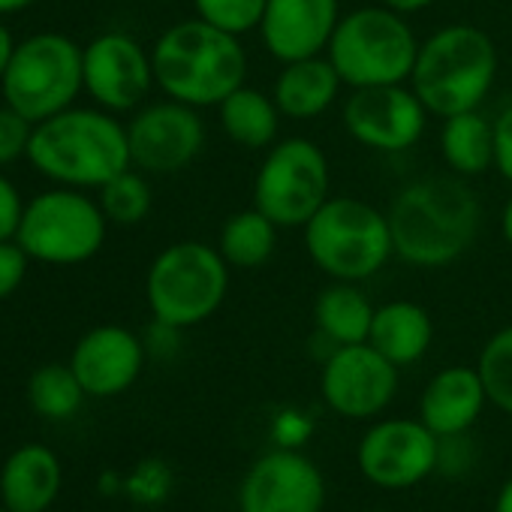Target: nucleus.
I'll return each instance as SVG.
<instances>
[{
    "label": "nucleus",
    "instance_id": "obj_20",
    "mask_svg": "<svg viewBox=\"0 0 512 512\" xmlns=\"http://www.w3.org/2000/svg\"><path fill=\"white\" fill-rule=\"evenodd\" d=\"M344 88L347 85L341 82L335 64L326 55H314L281 64V73L272 85V97L284 118L317 121L338 106Z\"/></svg>",
    "mask_w": 512,
    "mask_h": 512
},
{
    "label": "nucleus",
    "instance_id": "obj_35",
    "mask_svg": "<svg viewBox=\"0 0 512 512\" xmlns=\"http://www.w3.org/2000/svg\"><path fill=\"white\" fill-rule=\"evenodd\" d=\"M178 335H181V329L154 320L151 329H148V335L142 341H145V350L148 353H154V356H172L178 350Z\"/></svg>",
    "mask_w": 512,
    "mask_h": 512
},
{
    "label": "nucleus",
    "instance_id": "obj_14",
    "mask_svg": "<svg viewBox=\"0 0 512 512\" xmlns=\"http://www.w3.org/2000/svg\"><path fill=\"white\" fill-rule=\"evenodd\" d=\"M320 392L329 410L344 419L380 416L398 395V365L368 341L335 347L323 362Z\"/></svg>",
    "mask_w": 512,
    "mask_h": 512
},
{
    "label": "nucleus",
    "instance_id": "obj_34",
    "mask_svg": "<svg viewBox=\"0 0 512 512\" xmlns=\"http://www.w3.org/2000/svg\"><path fill=\"white\" fill-rule=\"evenodd\" d=\"M491 121H494V172L512 184V103H506Z\"/></svg>",
    "mask_w": 512,
    "mask_h": 512
},
{
    "label": "nucleus",
    "instance_id": "obj_7",
    "mask_svg": "<svg viewBox=\"0 0 512 512\" xmlns=\"http://www.w3.org/2000/svg\"><path fill=\"white\" fill-rule=\"evenodd\" d=\"M419 43L422 40L410 28L407 16L383 4H371L341 16L326 58L350 91L404 85L413 76Z\"/></svg>",
    "mask_w": 512,
    "mask_h": 512
},
{
    "label": "nucleus",
    "instance_id": "obj_37",
    "mask_svg": "<svg viewBox=\"0 0 512 512\" xmlns=\"http://www.w3.org/2000/svg\"><path fill=\"white\" fill-rule=\"evenodd\" d=\"M16 40H13V34H10V28L0 22V79H4V73H7V67H10V61H13V52H16Z\"/></svg>",
    "mask_w": 512,
    "mask_h": 512
},
{
    "label": "nucleus",
    "instance_id": "obj_21",
    "mask_svg": "<svg viewBox=\"0 0 512 512\" xmlns=\"http://www.w3.org/2000/svg\"><path fill=\"white\" fill-rule=\"evenodd\" d=\"M61 461L43 443L19 446L0 470V497L10 512H46L61 491Z\"/></svg>",
    "mask_w": 512,
    "mask_h": 512
},
{
    "label": "nucleus",
    "instance_id": "obj_1",
    "mask_svg": "<svg viewBox=\"0 0 512 512\" xmlns=\"http://www.w3.org/2000/svg\"><path fill=\"white\" fill-rule=\"evenodd\" d=\"M395 256L413 269H443L473 247L482 202L467 178L425 175L404 184L386 208Z\"/></svg>",
    "mask_w": 512,
    "mask_h": 512
},
{
    "label": "nucleus",
    "instance_id": "obj_30",
    "mask_svg": "<svg viewBox=\"0 0 512 512\" xmlns=\"http://www.w3.org/2000/svg\"><path fill=\"white\" fill-rule=\"evenodd\" d=\"M266 4L269 0H193V13L232 37H247L260 31Z\"/></svg>",
    "mask_w": 512,
    "mask_h": 512
},
{
    "label": "nucleus",
    "instance_id": "obj_36",
    "mask_svg": "<svg viewBox=\"0 0 512 512\" xmlns=\"http://www.w3.org/2000/svg\"><path fill=\"white\" fill-rule=\"evenodd\" d=\"M380 4L410 19V16H419V13H425V10L434 4V0H380Z\"/></svg>",
    "mask_w": 512,
    "mask_h": 512
},
{
    "label": "nucleus",
    "instance_id": "obj_28",
    "mask_svg": "<svg viewBox=\"0 0 512 512\" xmlns=\"http://www.w3.org/2000/svg\"><path fill=\"white\" fill-rule=\"evenodd\" d=\"M100 208L109 217V223L115 226H136L151 214L154 205V193L151 184L145 178V172H139L136 166L124 169L121 175H115L112 181H106L100 187Z\"/></svg>",
    "mask_w": 512,
    "mask_h": 512
},
{
    "label": "nucleus",
    "instance_id": "obj_16",
    "mask_svg": "<svg viewBox=\"0 0 512 512\" xmlns=\"http://www.w3.org/2000/svg\"><path fill=\"white\" fill-rule=\"evenodd\" d=\"M238 500L241 512H323L326 482L308 455L272 449L253 461Z\"/></svg>",
    "mask_w": 512,
    "mask_h": 512
},
{
    "label": "nucleus",
    "instance_id": "obj_22",
    "mask_svg": "<svg viewBox=\"0 0 512 512\" xmlns=\"http://www.w3.org/2000/svg\"><path fill=\"white\" fill-rule=\"evenodd\" d=\"M431 341H434V320L419 302L395 299L377 305L368 344L380 350L392 365L398 368L416 365L431 350Z\"/></svg>",
    "mask_w": 512,
    "mask_h": 512
},
{
    "label": "nucleus",
    "instance_id": "obj_27",
    "mask_svg": "<svg viewBox=\"0 0 512 512\" xmlns=\"http://www.w3.org/2000/svg\"><path fill=\"white\" fill-rule=\"evenodd\" d=\"M88 398L85 386L79 383L73 365H43L31 374L28 383V401L34 407V413L46 416V419H70L79 413L82 401Z\"/></svg>",
    "mask_w": 512,
    "mask_h": 512
},
{
    "label": "nucleus",
    "instance_id": "obj_40",
    "mask_svg": "<svg viewBox=\"0 0 512 512\" xmlns=\"http://www.w3.org/2000/svg\"><path fill=\"white\" fill-rule=\"evenodd\" d=\"M37 0H0V16H13V13H22L28 10Z\"/></svg>",
    "mask_w": 512,
    "mask_h": 512
},
{
    "label": "nucleus",
    "instance_id": "obj_23",
    "mask_svg": "<svg viewBox=\"0 0 512 512\" xmlns=\"http://www.w3.org/2000/svg\"><path fill=\"white\" fill-rule=\"evenodd\" d=\"M223 136L244 151H266L281 139V109L272 94L241 85L217 106Z\"/></svg>",
    "mask_w": 512,
    "mask_h": 512
},
{
    "label": "nucleus",
    "instance_id": "obj_5",
    "mask_svg": "<svg viewBox=\"0 0 512 512\" xmlns=\"http://www.w3.org/2000/svg\"><path fill=\"white\" fill-rule=\"evenodd\" d=\"M308 260L329 281L365 284L377 278L395 256L389 214L374 202L341 193L302 226Z\"/></svg>",
    "mask_w": 512,
    "mask_h": 512
},
{
    "label": "nucleus",
    "instance_id": "obj_41",
    "mask_svg": "<svg viewBox=\"0 0 512 512\" xmlns=\"http://www.w3.org/2000/svg\"><path fill=\"white\" fill-rule=\"evenodd\" d=\"M371 512H389V509H371Z\"/></svg>",
    "mask_w": 512,
    "mask_h": 512
},
{
    "label": "nucleus",
    "instance_id": "obj_9",
    "mask_svg": "<svg viewBox=\"0 0 512 512\" xmlns=\"http://www.w3.org/2000/svg\"><path fill=\"white\" fill-rule=\"evenodd\" d=\"M332 196L326 151L308 136H287L266 148L253 175V205L281 229H302Z\"/></svg>",
    "mask_w": 512,
    "mask_h": 512
},
{
    "label": "nucleus",
    "instance_id": "obj_12",
    "mask_svg": "<svg viewBox=\"0 0 512 512\" xmlns=\"http://www.w3.org/2000/svg\"><path fill=\"white\" fill-rule=\"evenodd\" d=\"M205 121L199 109L178 100L145 103L127 121L130 160L145 175H175L205 148Z\"/></svg>",
    "mask_w": 512,
    "mask_h": 512
},
{
    "label": "nucleus",
    "instance_id": "obj_17",
    "mask_svg": "<svg viewBox=\"0 0 512 512\" xmlns=\"http://www.w3.org/2000/svg\"><path fill=\"white\" fill-rule=\"evenodd\" d=\"M341 16V0H269L256 34L278 64H290L326 55Z\"/></svg>",
    "mask_w": 512,
    "mask_h": 512
},
{
    "label": "nucleus",
    "instance_id": "obj_24",
    "mask_svg": "<svg viewBox=\"0 0 512 512\" xmlns=\"http://www.w3.org/2000/svg\"><path fill=\"white\" fill-rule=\"evenodd\" d=\"M440 160L458 178H479L494 169V121L482 109L440 118Z\"/></svg>",
    "mask_w": 512,
    "mask_h": 512
},
{
    "label": "nucleus",
    "instance_id": "obj_2",
    "mask_svg": "<svg viewBox=\"0 0 512 512\" xmlns=\"http://www.w3.org/2000/svg\"><path fill=\"white\" fill-rule=\"evenodd\" d=\"M154 82L178 103L217 109L232 91L247 85L250 58L241 37H232L202 19L169 25L151 46Z\"/></svg>",
    "mask_w": 512,
    "mask_h": 512
},
{
    "label": "nucleus",
    "instance_id": "obj_6",
    "mask_svg": "<svg viewBox=\"0 0 512 512\" xmlns=\"http://www.w3.org/2000/svg\"><path fill=\"white\" fill-rule=\"evenodd\" d=\"M229 281L232 269L217 244L184 238L154 256L145 275V302L154 320L184 332L220 311Z\"/></svg>",
    "mask_w": 512,
    "mask_h": 512
},
{
    "label": "nucleus",
    "instance_id": "obj_8",
    "mask_svg": "<svg viewBox=\"0 0 512 512\" xmlns=\"http://www.w3.org/2000/svg\"><path fill=\"white\" fill-rule=\"evenodd\" d=\"M82 49L85 46L55 31L22 40L0 79L4 103L31 124L70 109L85 91Z\"/></svg>",
    "mask_w": 512,
    "mask_h": 512
},
{
    "label": "nucleus",
    "instance_id": "obj_39",
    "mask_svg": "<svg viewBox=\"0 0 512 512\" xmlns=\"http://www.w3.org/2000/svg\"><path fill=\"white\" fill-rule=\"evenodd\" d=\"M494 512H512V476L500 485L497 500H494Z\"/></svg>",
    "mask_w": 512,
    "mask_h": 512
},
{
    "label": "nucleus",
    "instance_id": "obj_3",
    "mask_svg": "<svg viewBox=\"0 0 512 512\" xmlns=\"http://www.w3.org/2000/svg\"><path fill=\"white\" fill-rule=\"evenodd\" d=\"M28 160L61 187L100 190L133 166L127 124L106 109L70 106L34 124Z\"/></svg>",
    "mask_w": 512,
    "mask_h": 512
},
{
    "label": "nucleus",
    "instance_id": "obj_4",
    "mask_svg": "<svg viewBox=\"0 0 512 512\" xmlns=\"http://www.w3.org/2000/svg\"><path fill=\"white\" fill-rule=\"evenodd\" d=\"M500 73L494 40L467 22L443 25L419 43L410 88L434 118L482 109Z\"/></svg>",
    "mask_w": 512,
    "mask_h": 512
},
{
    "label": "nucleus",
    "instance_id": "obj_15",
    "mask_svg": "<svg viewBox=\"0 0 512 512\" xmlns=\"http://www.w3.org/2000/svg\"><path fill=\"white\" fill-rule=\"evenodd\" d=\"M359 470L380 488H413L440 464V437L422 419H383L356 449Z\"/></svg>",
    "mask_w": 512,
    "mask_h": 512
},
{
    "label": "nucleus",
    "instance_id": "obj_13",
    "mask_svg": "<svg viewBox=\"0 0 512 512\" xmlns=\"http://www.w3.org/2000/svg\"><path fill=\"white\" fill-rule=\"evenodd\" d=\"M82 73L88 97L118 115L145 106L154 82L151 49L124 31H106L82 49Z\"/></svg>",
    "mask_w": 512,
    "mask_h": 512
},
{
    "label": "nucleus",
    "instance_id": "obj_42",
    "mask_svg": "<svg viewBox=\"0 0 512 512\" xmlns=\"http://www.w3.org/2000/svg\"><path fill=\"white\" fill-rule=\"evenodd\" d=\"M0 512H10V509H7V506H0Z\"/></svg>",
    "mask_w": 512,
    "mask_h": 512
},
{
    "label": "nucleus",
    "instance_id": "obj_33",
    "mask_svg": "<svg viewBox=\"0 0 512 512\" xmlns=\"http://www.w3.org/2000/svg\"><path fill=\"white\" fill-rule=\"evenodd\" d=\"M22 217H25V202L19 187L7 175H0V241H13L19 235Z\"/></svg>",
    "mask_w": 512,
    "mask_h": 512
},
{
    "label": "nucleus",
    "instance_id": "obj_25",
    "mask_svg": "<svg viewBox=\"0 0 512 512\" xmlns=\"http://www.w3.org/2000/svg\"><path fill=\"white\" fill-rule=\"evenodd\" d=\"M377 305L368 299L362 284L350 281H332L329 287L320 290L314 302V323L320 338L329 347H344V344H365L371 335Z\"/></svg>",
    "mask_w": 512,
    "mask_h": 512
},
{
    "label": "nucleus",
    "instance_id": "obj_18",
    "mask_svg": "<svg viewBox=\"0 0 512 512\" xmlns=\"http://www.w3.org/2000/svg\"><path fill=\"white\" fill-rule=\"evenodd\" d=\"M145 341L124 326H97L79 338L70 365L91 398L127 392L145 368Z\"/></svg>",
    "mask_w": 512,
    "mask_h": 512
},
{
    "label": "nucleus",
    "instance_id": "obj_26",
    "mask_svg": "<svg viewBox=\"0 0 512 512\" xmlns=\"http://www.w3.org/2000/svg\"><path fill=\"white\" fill-rule=\"evenodd\" d=\"M278 235L281 226L269 220L260 208L250 205L241 211H232L217 235V250L223 253V260L229 263L232 272H253L263 269L275 250H278Z\"/></svg>",
    "mask_w": 512,
    "mask_h": 512
},
{
    "label": "nucleus",
    "instance_id": "obj_19",
    "mask_svg": "<svg viewBox=\"0 0 512 512\" xmlns=\"http://www.w3.org/2000/svg\"><path fill=\"white\" fill-rule=\"evenodd\" d=\"M488 404L485 383L479 377V368L473 365H449L437 371L422 398H419V419L440 437H464L467 428L482 416Z\"/></svg>",
    "mask_w": 512,
    "mask_h": 512
},
{
    "label": "nucleus",
    "instance_id": "obj_29",
    "mask_svg": "<svg viewBox=\"0 0 512 512\" xmlns=\"http://www.w3.org/2000/svg\"><path fill=\"white\" fill-rule=\"evenodd\" d=\"M476 368L485 383L488 404L512 416V326H503L485 341Z\"/></svg>",
    "mask_w": 512,
    "mask_h": 512
},
{
    "label": "nucleus",
    "instance_id": "obj_32",
    "mask_svg": "<svg viewBox=\"0 0 512 512\" xmlns=\"http://www.w3.org/2000/svg\"><path fill=\"white\" fill-rule=\"evenodd\" d=\"M28 263H31V256L25 253V247L13 238V241H0V302L10 299L25 275H28Z\"/></svg>",
    "mask_w": 512,
    "mask_h": 512
},
{
    "label": "nucleus",
    "instance_id": "obj_11",
    "mask_svg": "<svg viewBox=\"0 0 512 512\" xmlns=\"http://www.w3.org/2000/svg\"><path fill=\"white\" fill-rule=\"evenodd\" d=\"M341 121L356 145L377 154H404L422 142L431 112L410 82H404L350 91L341 106Z\"/></svg>",
    "mask_w": 512,
    "mask_h": 512
},
{
    "label": "nucleus",
    "instance_id": "obj_38",
    "mask_svg": "<svg viewBox=\"0 0 512 512\" xmlns=\"http://www.w3.org/2000/svg\"><path fill=\"white\" fill-rule=\"evenodd\" d=\"M497 223H500V235H503V241L512 247V193H509V199L503 202V208H500V217H497Z\"/></svg>",
    "mask_w": 512,
    "mask_h": 512
},
{
    "label": "nucleus",
    "instance_id": "obj_10",
    "mask_svg": "<svg viewBox=\"0 0 512 512\" xmlns=\"http://www.w3.org/2000/svg\"><path fill=\"white\" fill-rule=\"evenodd\" d=\"M109 217L85 190L58 187L25 205L16 241L31 260L46 266H79L100 253Z\"/></svg>",
    "mask_w": 512,
    "mask_h": 512
},
{
    "label": "nucleus",
    "instance_id": "obj_31",
    "mask_svg": "<svg viewBox=\"0 0 512 512\" xmlns=\"http://www.w3.org/2000/svg\"><path fill=\"white\" fill-rule=\"evenodd\" d=\"M31 133H34V124L28 118H22L7 103L0 106V166H10L28 157Z\"/></svg>",
    "mask_w": 512,
    "mask_h": 512
}]
</instances>
